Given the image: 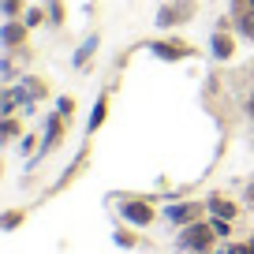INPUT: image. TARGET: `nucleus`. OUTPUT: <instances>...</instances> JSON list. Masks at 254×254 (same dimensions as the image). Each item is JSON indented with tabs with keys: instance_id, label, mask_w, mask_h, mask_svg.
I'll use <instances>...</instances> for the list:
<instances>
[{
	"instance_id": "9",
	"label": "nucleus",
	"mask_w": 254,
	"mask_h": 254,
	"mask_svg": "<svg viewBox=\"0 0 254 254\" xmlns=\"http://www.w3.org/2000/svg\"><path fill=\"white\" fill-rule=\"evenodd\" d=\"M86 161H90V142H86V146H82V150H79V153H75V161H71V165H67V172H64V176H60V180H56V183H53V190H49V194H56V190H64V187H67V183H71V180H75V176H79V172H82V168H86Z\"/></svg>"
},
{
	"instance_id": "3",
	"label": "nucleus",
	"mask_w": 254,
	"mask_h": 254,
	"mask_svg": "<svg viewBox=\"0 0 254 254\" xmlns=\"http://www.w3.org/2000/svg\"><path fill=\"white\" fill-rule=\"evenodd\" d=\"M150 49L157 60H168V64H180V60H190L194 56V45H187V41H180V38H161V41H150Z\"/></svg>"
},
{
	"instance_id": "8",
	"label": "nucleus",
	"mask_w": 254,
	"mask_h": 254,
	"mask_svg": "<svg viewBox=\"0 0 254 254\" xmlns=\"http://www.w3.org/2000/svg\"><path fill=\"white\" fill-rule=\"evenodd\" d=\"M109 101H112V94H109V90H101V94H97V101H94V109H90L86 135H97V131L105 127V120H109Z\"/></svg>"
},
{
	"instance_id": "2",
	"label": "nucleus",
	"mask_w": 254,
	"mask_h": 254,
	"mask_svg": "<svg viewBox=\"0 0 254 254\" xmlns=\"http://www.w3.org/2000/svg\"><path fill=\"white\" fill-rule=\"evenodd\" d=\"M194 11H198L194 0H168V4L157 8V19H153V23H157L161 30H176V26H183V23L194 19Z\"/></svg>"
},
{
	"instance_id": "19",
	"label": "nucleus",
	"mask_w": 254,
	"mask_h": 254,
	"mask_svg": "<svg viewBox=\"0 0 254 254\" xmlns=\"http://www.w3.org/2000/svg\"><path fill=\"white\" fill-rule=\"evenodd\" d=\"M56 112H60L64 120H71V116H75V97H67V94L56 97Z\"/></svg>"
},
{
	"instance_id": "10",
	"label": "nucleus",
	"mask_w": 254,
	"mask_h": 254,
	"mask_svg": "<svg viewBox=\"0 0 254 254\" xmlns=\"http://www.w3.org/2000/svg\"><path fill=\"white\" fill-rule=\"evenodd\" d=\"M209 53H213L217 60H232V56H236V38H232L228 30H213V38H209Z\"/></svg>"
},
{
	"instance_id": "6",
	"label": "nucleus",
	"mask_w": 254,
	"mask_h": 254,
	"mask_svg": "<svg viewBox=\"0 0 254 254\" xmlns=\"http://www.w3.org/2000/svg\"><path fill=\"white\" fill-rule=\"evenodd\" d=\"M120 213H124L127 224H135V228L153 224V206H150L146 198H127V202H120Z\"/></svg>"
},
{
	"instance_id": "13",
	"label": "nucleus",
	"mask_w": 254,
	"mask_h": 254,
	"mask_svg": "<svg viewBox=\"0 0 254 254\" xmlns=\"http://www.w3.org/2000/svg\"><path fill=\"white\" fill-rule=\"evenodd\" d=\"M19 82H23V97H26V101H41V97L49 94V90H45V82H41V79H34V75H26V79H19Z\"/></svg>"
},
{
	"instance_id": "20",
	"label": "nucleus",
	"mask_w": 254,
	"mask_h": 254,
	"mask_svg": "<svg viewBox=\"0 0 254 254\" xmlns=\"http://www.w3.org/2000/svg\"><path fill=\"white\" fill-rule=\"evenodd\" d=\"M45 19H49V11H45V8H30V11H26V19H23V23L34 30V26H41Z\"/></svg>"
},
{
	"instance_id": "4",
	"label": "nucleus",
	"mask_w": 254,
	"mask_h": 254,
	"mask_svg": "<svg viewBox=\"0 0 254 254\" xmlns=\"http://www.w3.org/2000/svg\"><path fill=\"white\" fill-rule=\"evenodd\" d=\"M206 213H209V209H206V202H172V206L165 209L168 224H180V228H187V224L202 221Z\"/></svg>"
},
{
	"instance_id": "12",
	"label": "nucleus",
	"mask_w": 254,
	"mask_h": 254,
	"mask_svg": "<svg viewBox=\"0 0 254 254\" xmlns=\"http://www.w3.org/2000/svg\"><path fill=\"white\" fill-rule=\"evenodd\" d=\"M97 41H101V38H97V34H90V38L82 41L79 49H75V56H71V64H75V67H86V64H90V56H94Z\"/></svg>"
},
{
	"instance_id": "5",
	"label": "nucleus",
	"mask_w": 254,
	"mask_h": 254,
	"mask_svg": "<svg viewBox=\"0 0 254 254\" xmlns=\"http://www.w3.org/2000/svg\"><path fill=\"white\" fill-rule=\"evenodd\" d=\"M64 124H67V120H64L60 112H53V116H49V124H45V138H41V146H38V153H34L30 165L45 161L49 153H53V146H60V138H64Z\"/></svg>"
},
{
	"instance_id": "26",
	"label": "nucleus",
	"mask_w": 254,
	"mask_h": 254,
	"mask_svg": "<svg viewBox=\"0 0 254 254\" xmlns=\"http://www.w3.org/2000/svg\"><path fill=\"white\" fill-rule=\"evenodd\" d=\"M247 112H251V120H254V94L247 97Z\"/></svg>"
},
{
	"instance_id": "15",
	"label": "nucleus",
	"mask_w": 254,
	"mask_h": 254,
	"mask_svg": "<svg viewBox=\"0 0 254 254\" xmlns=\"http://www.w3.org/2000/svg\"><path fill=\"white\" fill-rule=\"evenodd\" d=\"M236 30L243 34L247 41H254V8H247V11H239V15H236Z\"/></svg>"
},
{
	"instance_id": "23",
	"label": "nucleus",
	"mask_w": 254,
	"mask_h": 254,
	"mask_svg": "<svg viewBox=\"0 0 254 254\" xmlns=\"http://www.w3.org/2000/svg\"><path fill=\"white\" fill-rule=\"evenodd\" d=\"M34 142H38L34 135H23V138H19V150H23V153H38V146H34Z\"/></svg>"
},
{
	"instance_id": "1",
	"label": "nucleus",
	"mask_w": 254,
	"mask_h": 254,
	"mask_svg": "<svg viewBox=\"0 0 254 254\" xmlns=\"http://www.w3.org/2000/svg\"><path fill=\"white\" fill-rule=\"evenodd\" d=\"M217 243V232L209 228V221L202 217V221L187 224V228H180V247L183 251H194V254H209Z\"/></svg>"
},
{
	"instance_id": "24",
	"label": "nucleus",
	"mask_w": 254,
	"mask_h": 254,
	"mask_svg": "<svg viewBox=\"0 0 254 254\" xmlns=\"http://www.w3.org/2000/svg\"><path fill=\"white\" fill-rule=\"evenodd\" d=\"M239 254H254V239H247V243H236Z\"/></svg>"
},
{
	"instance_id": "22",
	"label": "nucleus",
	"mask_w": 254,
	"mask_h": 254,
	"mask_svg": "<svg viewBox=\"0 0 254 254\" xmlns=\"http://www.w3.org/2000/svg\"><path fill=\"white\" fill-rule=\"evenodd\" d=\"M112 239H116L120 247H135V243H138V239L131 236V232H124V228H120V232H116V236H112Z\"/></svg>"
},
{
	"instance_id": "11",
	"label": "nucleus",
	"mask_w": 254,
	"mask_h": 254,
	"mask_svg": "<svg viewBox=\"0 0 254 254\" xmlns=\"http://www.w3.org/2000/svg\"><path fill=\"white\" fill-rule=\"evenodd\" d=\"M206 209H209V217H224V221H232V217L239 213V206L232 198H224V194H209L206 198Z\"/></svg>"
},
{
	"instance_id": "25",
	"label": "nucleus",
	"mask_w": 254,
	"mask_h": 254,
	"mask_svg": "<svg viewBox=\"0 0 254 254\" xmlns=\"http://www.w3.org/2000/svg\"><path fill=\"white\" fill-rule=\"evenodd\" d=\"M239 4V11H247V8H254V0H236Z\"/></svg>"
},
{
	"instance_id": "21",
	"label": "nucleus",
	"mask_w": 254,
	"mask_h": 254,
	"mask_svg": "<svg viewBox=\"0 0 254 254\" xmlns=\"http://www.w3.org/2000/svg\"><path fill=\"white\" fill-rule=\"evenodd\" d=\"M0 11H4L8 19H15L19 11H23V0H0Z\"/></svg>"
},
{
	"instance_id": "16",
	"label": "nucleus",
	"mask_w": 254,
	"mask_h": 254,
	"mask_svg": "<svg viewBox=\"0 0 254 254\" xmlns=\"http://www.w3.org/2000/svg\"><path fill=\"white\" fill-rule=\"evenodd\" d=\"M45 11H49V23H53V26L67 23V8H64V0H45Z\"/></svg>"
},
{
	"instance_id": "14",
	"label": "nucleus",
	"mask_w": 254,
	"mask_h": 254,
	"mask_svg": "<svg viewBox=\"0 0 254 254\" xmlns=\"http://www.w3.org/2000/svg\"><path fill=\"white\" fill-rule=\"evenodd\" d=\"M23 135V127H19L15 116H0V142H15Z\"/></svg>"
},
{
	"instance_id": "17",
	"label": "nucleus",
	"mask_w": 254,
	"mask_h": 254,
	"mask_svg": "<svg viewBox=\"0 0 254 254\" xmlns=\"http://www.w3.org/2000/svg\"><path fill=\"white\" fill-rule=\"evenodd\" d=\"M23 221H26V209H8V213H0V232H15Z\"/></svg>"
},
{
	"instance_id": "7",
	"label": "nucleus",
	"mask_w": 254,
	"mask_h": 254,
	"mask_svg": "<svg viewBox=\"0 0 254 254\" xmlns=\"http://www.w3.org/2000/svg\"><path fill=\"white\" fill-rule=\"evenodd\" d=\"M26 34H30V26H26V23H15V19H8V23L0 26V49H8V53L23 49V45H26Z\"/></svg>"
},
{
	"instance_id": "18",
	"label": "nucleus",
	"mask_w": 254,
	"mask_h": 254,
	"mask_svg": "<svg viewBox=\"0 0 254 254\" xmlns=\"http://www.w3.org/2000/svg\"><path fill=\"white\" fill-rule=\"evenodd\" d=\"M209 228L217 232V239H228L232 236V221H224V217H209Z\"/></svg>"
}]
</instances>
